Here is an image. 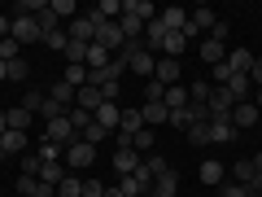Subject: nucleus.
I'll use <instances>...</instances> for the list:
<instances>
[{
	"mask_svg": "<svg viewBox=\"0 0 262 197\" xmlns=\"http://www.w3.org/2000/svg\"><path fill=\"white\" fill-rule=\"evenodd\" d=\"M122 57H127V70L131 75H140V79H153V66H158V57L144 48V40H136V44L122 48Z\"/></svg>",
	"mask_w": 262,
	"mask_h": 197,
	"instance_id": "1",
	"label": "nucleus"
},
{
	"mask_svg": "<svg viewBox=\"0 0 262 197\" xmlns=\"http://www.w3.org/2000/svg\"><path fill=\"white\" fill-rule=\"evenodd\" d=\"M61 162H66V167H70V171H75V175H79V171H88V167H92V162H96V145H88L83 136H79V141H70V145H66Z\"/></svg>",
	"mask_w": 262,
	"mask_h": 197,
	"instance_id": "2",
	"label": "nucleus"
},
{
	"mask_svg": "<svg viewBox=\"0 0 262 197\" xmlns=\"http://www.w3.org/2000/svg\"><path fill=\"white\" fill-rule=\"evenodd\" d=\"M9 35L18 40L22 48H27V44H44V31H39V22H35V18H27V13H18V18L9 22Z\"/></svg>",
	"mask_w": 262,
	"mask_h": 197,
	"instance_id": "3",
	"label": "nucleus"
},
{
	"mask_svg": "<svg viewBox=\"0 0 262 197\" xmlns=\"http://www.w3.org/2000/svg\"><path fill=\"white\" fill-rule=\"evenodd\" d=\"M96 44H101L105 53H114V57H118L122 48H127V35H122V27H118V22H105V27H96Z\"/></svg>",
	"mask_w": 262,
	"mask_h": 197,
	"instance_id": "4",
	"label": "nucleus"
},
{
	"mask_svg": "<svg viewBox=\"0 0 262 197\" xmlns=\"http://www.w3.org/2000/svg\"><path fill=\"white\" fill-rule=\"evenodd\" d=\"M44 141H53V145H61V149H66V145H70V141H79V131L70 127V119H66V114H61V119L44 123Z\"/></svg>",
	"mask_w": 262,
	"mask_h": 197,
	"instance_id": "5",
	"label": "nucleus"
},
{
	"mask_svg": "<svg viewBox=\"0 0 262 197\" xmlns=\"http://www.w3.org/2000/svg\"><path fill=\"white\" fill-rule=\"evenodd\" d=\"M232 110H236L232 92H227V88H210V101H206V114H210V119H232Z\"/></svg>",
	"mask_w": 262,
	"mask_h": 197,
	"instance_id": "6",
	"label": "nucleus"
},
{
	"mask_svg": "<svg viewBox=\"0 0 262 197\" xmlns=\"http://www.w3.org/2000/svg\"><path fill=\"white\" fill-rule=\"evenodd\" d=\"M179 75H184V66H179L175 57H158V66H153V79H158V84L175 88V84H179Z\"/></svg>",
	"mask_w": 262,
	"mask_h": 197,
	"instance_id": "7",
	"label": "nucleus"
},
{
	"mask_svg": "<svg viewBox=\"0 0 262 197\" xmlns=\"http://www.w3.org/2000/svg\"><path fill=\"white\" fill-rule=\"evenodd\" d=\"M140 119H144V127H166L170 110H166V101H144L140 105Z\"/></svg>",
	"mask_w": 262,
	"mask_h": 197,
	"instance_id": "8",
	"label": "nucleus"
},
{
	"mask_svg": "<svg viewBox=\"0 0 262 197\" xmlns=\"http://www.w3.org/2000/svg\"><path fill=\"white\" fill-rule=\"evenodd\" d=\"M258 119H262V110H258L253 101H241V105L232 110V127H236V131H245V127H258Z\"/></svg>",
	"mask_w": 262,
	"mask_h": 197,
	"instance_id": "9",
	"label": "nucleus"
},
{
	"mask_svg": "<svg viewBox=\"0 0 262 197\" xmlns=\"http://www.w3.org/2000/svg\"><path fill=\"white\" fill-rule=\"evenodd\" d=\"M149 193H153V197H179V171H175V167H166L158 180H153Z\"/></svg>",
	"mask_w": 262,
	"mask_h": 197,
	"instance_id": "10",
	"label": "nucleus"
},
{
	"mask_svg": "<svg viewBox=\"0 0 262 197\" xmlns=\"http://www.w3.org/2000/svg\"><path fill=\"white\" fill-rule=\"evenodd\" d=\"M57 188L44 184L39 175H18V197H53Z\"/></svg>",
	"mask_w": 262,
	"mask_h": 197,
	"instance_id": "11",
	"label": "nucleus"
},
{
	"mask_svg": "<svg viewBox=\"0 0 262 197\" xmlns=\"http://www.w3.org/2000/svg\"><path fill=\"white\" fill-rule=\"evenodd\" d=\"M66 35L75 40V44H92V40H96V22L83 13V18H75L70 27H66Z\"/></svg>",
	"mask_w": 262,
	"mask_h": 197,
	"instance_id": "12",
	"label": "nucleus"
},
{
	"mask_svg": "<svg viewBox=\"0 0 262 197\" xmlns=\"http://www.w3.org/2000/svg\"><path fill=\"white\" fill-rule=\"evenodd\" d=\"M75 105H79V110H88V114H96L105 105V96H101V88H96V84H83L75 92Z\"/></svg>",
	"mask_w": 262,
	"mask_h": 197,
	"instance_id": "13",
	"label": "nucleus"
},
{
	"mask_svg": "<svg viewBox=\"0 0 262 197\" xmlns=\"http://www.w3.org/2000/svg\"><path fill=\"white\" fill-rule=\"evenodd\" d=\"M196 53H201V62H206V66H219V62H227V44H223V40H201V48H196Z\"/></svg>",
	"mask_w": 262,
	"mask_h": 197,
	"instance_id": "14",
	"label": "nucleus"
},
{
	"mask_svg": "<svg viewBox=\"0 0 262 197\" xmlns=\"http://www.w3.org/2000/svg\"><path fill=\"white\" fill-rule=\"evenodd\" d=\"M140 153H131V149H118V153H114V171H118V175L122 180H127V175H136V171H140Z\"/></svg>",
	"mask_w": 262,
	"mask_h": 197,
	"instance_id": "15",
	"label": "nucleus"
},
{
	"mask_svg": "<svg viewBox=\"0 0 262 197\" xmlns=\"http://www.w3.org/2000/svg\"><path fill=\"white\" fill-rule=\"evenodd\" d=\"M96 123H101L105 131H118V123H122V105H118V101H105L101 110H96Z\"/></svg>",
	"mask_w": 262,
	"mask_h": 197,
	"instance_id": "16",
	"label": "nucleus"
},
{
	"mask_svg": "<svg viewBox=\"0 0 262 197\" xmlns=\"http://www.w3.org/2000/svg\"><path fill=\"white\" fill-rule=\"evenodd\" d=\"M196 175H201V184H210V188H219L227 180V171H223V162H214V158H206L201 162V171H196Z\"/></svg>",
	"mask_w": 262,
	"mask_h": 197,
	"instance_id": "17",
	"label": "nucleus"
},
{
	"mask_svg": "<svg viewBox=\"0 0 262 197\" xmlns=\"http://www.w3.org/2000/svg\"><path fill=\"white\" fill-rule=\"evenodd\" d=\"M122 13H131V18H140L144 27H149V22L158 18V9H153L149 0H122Z\"/></svg>",
	"mask_w": 262,
	"mask_h": 197,
	"instance_id": "18",
	"label": "nucleus"
},
{
	"mask_svg": "<svg viewBox=\"0 0 262 197\" xmlns=\"http://www.w3.org/2000/svg\"><path fill=\"white\" fill-rule=\"evenodd\" d=\"M227 66H232L236 75H249L253 70V53L249 48H227Z\"/></svg>",
	"mask_w": 262,
	"mask_h": 197,
	"instance_id": "19",
	"label": "nucleus"
},
{
	"mask_svg": "<svg viewBox=\"0 0 262 197\" xmlns=\"http://www.w3.org/2000/svg\"><path fill=\"white\" fill-rule=\"evenodd\" d=\"M232 136H236L232 119H210V145H227Z\"/></svg>",
	"mask_w": 262,
	"mask_h": 197,
	"instance_id": "20",
	"label": "nucleus"
},
{
	"mask_svg": "<svg viewBox=\"0 0 262 197\" xmlns=\"http://www.w3.org/2000/svg\"><path fill=\"white\" fill-rule=\"evenodd\" d=\"M75 92H79V88H70L66 79H57V84H53V92H48V101H57L61 110H70V105H75Z\"/></svg>",
	"mask_w": 262,
	"mask_h": 197,
	"instance_id": "21",
	"label": "nucleus"
},
{
	"mask_svg": "<svg viewBox=\"0 0 262 197\" xmlns=\"http://www.w3.org/2000/svg\"><path fill=\"white\" fill-rule=\"evenodd\" d=\"M188 48V40H184V31H166V40H162V57H175L179 62V53Z\"/></svg>",
	"mask_w": 262,
	"mask_h": 197,
	"instance_id": "22",
	"label": "nucleus"
},
{
	"mask_svg": "<svg viewBox=\"0 0 262 197\" xmlns=\"http://www.w3.org/2000/svg\"><path fill=\"white\" fill-rule=\"evenodd\" d=\"M118 27H122V35H127V44L144 40V22H140V18H131V13H122V18H118Z\"/></svg>",
	"mask_w": 262,
	"mask_h": 197,
	"instance_id": "23",
	"label": "nucleus"
},
{
	"mask_svg": "<svg viewBox=\"0 0 262 197\" xmlns=\"http://www.w3.org/2000/svg\"><path fill=\"white\" fill-rule=\"evenodd\" d=\"M227 92H232V101H236V105H241V101H249V92H253L249 75H232V84H227Z\"/></svg>",
	"mask_w": 262,
	"mask_h": 197,
	"instance_id": "24",
	"label": "nucleus"
},
{
	"mask_svg": "<svg viewBox=\"0 0 262 197\" xmlns=\"http://www.w3.org/2000/svg\"><path fill=\"white\" fill-rule=\"evenodd\" d=\"M158 22L166 31H184L188 27V9H166V13H158Z\"/></svg>",
	"mask_w": 262,
	"mask_h": 197,
	"instance_id": "25",
	"label": "nucleus"
},
{
	"mask_svg": "<svg viewBox=\"0 0 262 197\" xmlns=\"http://www.w3.org/2000/svg\"><path fill=\"white\" fill-rule=\"evenodd\" d=\"M57 197H83V180H79L75 171H66V180L57 184Z\"/></svg>",
	"mask_w": 262,
	"mask_h": 197,
	"instance_id": "26",
	"label": "nucleus"
},
{
	"mask_svg": "<svg viewBox=\"0 0 262 197\" xmlns=\"http://www.w3.org/2000/svg\"><path fill=\"white\" fill-rule=\"evenodd\" d=\"M184 136H188V145H210V119H196Z\"/></svg>",
	"mask_w": 262,
	"mask_h": 197,
	"instance_id": "27",
	"label": "nucleus"
},
{
	"mask_svg": "<svg viewBox=\"0 0 262 197\" xmlns=\"http://www.w3.org/2000/svg\"><path fill=\"white\" fill-rule=\"evenodd\" d=\"M0 149L5 153H22L27 149V131H5V136H0Z\"/></svg>",
	"mask_w": 262,
	"mask_h": 197,
	"instance_id": "28",
	"label": "nucleus"
},
{
	"mask_svg": "<svg viewBox=\"0 0 262 197\" xmlns=\"http://www.w3.org/2000/svg\"><path fill=\"white\" fill-rule=\"evenodd\" d=\"M196 123V114H192V105H184V110H170V123L166 127H179V131H188Z\"/></svg>",
	"mask_w": 262,
	"mask_h": 197,
	"instance_id": "29",
	"label": "nucleus"
},
{
	"mask_svg": "<svg viewBox=\"0 0 262 197\" xmlns=\"http://www.w3.org/2000/svg\"><path fill=\"white\" fill-rule=\"evenodd\" d=\"M39 180H44V184H61V180H66V167H61V162H44V167H39Z\"/></svg>",
	"mask_w": 262,
	"mask_h": 197,
	"instance_id": "30",
	"label": "nucleus"
},
{
	"mask_svg": "<svg viewBox=\"0 0 262 197\" xmlns=\"http://www.w3.org/2000/svg\"><path fill=\"white\" fill-rule=\"evenodd\" d=\"M44 101H48V92H39V88H27V92H22V110L27 114H39Z\"/></svg>",
	"mask_w": 262,
	"mask_h": 197,
	"instance_id": "31",
	"label": "nucleus"
},
{
	"mask_svg": "<svg viewBox=\"0 0 262 197\" xmlns=\"http://www.w3.org/2000/svg\"><path fill=\"white\" fill-rule=\"evenodd\" d=\"M5 119H9V131H27V127H31V114L22 110V105H13V110H5Z\"/></svg>",
	"mask_w": 262,
	"mask_h": 197,
	"instance_id": "32",
	"label": "nucleus"
},
{
	"mask_svg": "<svg viewBox=\"0 0 262 197\" xmlns=\"http://www.w3.org/2000/svg\"><path fill=\"white\" fill-rule=\"evenodd\" d=\"M61 79H66L70 88H83L92 75H88V66H66V70H61Z\"/></svg>",
	"mask_w": 262,
	"mask_h": 197,
	"instance_id": "33",
	"label": "nucleus"
},
{
	"mask_svg": "<svg viewBox=\"0 0 262 197\" xmlns=\"http://www.w3.org/2000/svg\"><path fill=\"white\" fill-rule=\"evenodd\" d=\"M79 136H83V141H88V145H101V141H110L114 131H105V127H101V123H96V119H92V123H88V127H83V131H79Z\"/></svg>",
	"mask_w": 262,
	"mask_h": 197,
	"instance_id": "34",
	"label": "nucleus"
},
{
	"mask_svg": "<svg viewBox=\"0 0 262 197\" xmlns=\"http://www.w3.org/2000/svg\"><path fill=\"white\" fill-rule=\"evenodd\" d=\"M61 153H66L61 145H53V141H39V149H35V158H39V162H61Z\"/></svg>",
	"mask_w": 262,
	"mask_h": 197,
	"instance_id": "35",
	"label": "nucleus"
},
{
	"mask_svg": "<svg viewBox=\"0 0 262 197\" xmlns=\"http://www.w3.org/2000/svg\"><path fill=\"white\" fill-rule=\"evenodd\" d=\"M18 57H22V44L13 35H5L0 40V62H18Z\"/></svg>",
	"mask_w": 262,
	"mask_h": 197,
	"instance_id": "36",
	"label": "nucleus"
},
{
	"mask_svg": "<svg viewBox=\"0 0 262 197\" xmlns=\"http://www.w3.org/2000/svg\"><path fill=\"white\" fill-rule=\"evenodd\" d=\"M5 66H9V84H27V75H31L27 57H18V62H5Z\"/></svg>",
	"mask_w": 262,
	"mask_h": 197,
	"instance_id": "37",
	"label": "nucleus"
},
{
	"mask_svg": "<svg viewBox=\"0 0 262 197\" xmlns=\"http://www.w3.org/2000/svg\"><path fill=\"white\" fill-rule=\"evenodd\" d=\"M66 119H70V127H75V131H83L96 114H88V110H79V105H70V110H66Z\"/></svg>",
	"mask_w": 262,
	"mask_h": 197,
	"instance_id": "38",
	"label": "nucleus"
},
{
	"mask_svg": "<svg viewBox=\"0 0 262 197\" xmlns=\"http://www.w3.org/2000/svg\"><path fill=\"white\" fill-rule=\"evenodd\" d=\"M48 9H53L57 18H70V22H75V13H79V5H75V0H48Z\"/></svg>",
	"mask_w": 262,
	"mask_h": 197,
	"instance_id": "39",
	"label": "nucleus"
},
{
	"mask_svg": "<svg viewBox=\"0 0 262 197\" xmlns=\"http://www.w3.org/2000/svg\"><path fill=\"white\" fill-rule=\"evenodd\" d=\"M184 105H188V88H166V110H184Z\"/></svg>",
	"mask_w": 262,
	"mask_h": 197,
	"instance_id": "40",
	"label": "nucleus"
},
{
	"mask_svg": "<svg viewBox=\"0 0 262 197\" xmlns=\"http://www.w3.org/2000/svg\"><path fill=\"white\" fill-rule=\"evenodd\" d=\"M131 184H136V193H149V188H153V171H149V167L140 162V171L131 175Z\"/></svg>",
	"mask_w": 262,
	"mask_h": 197,
	"instance_id": "41",
	"label": "nucleus"
},
{
	"mask_svg": "<svg viewBox=\"0 0 262 197\" xmlns=\"http://www.w3.org/2000/svg\"><path fill=\"white\" fill-rule=\"evenodd\" d=\"M35 22H39V31H44V35H48V31H61V18H57L53 9H44V13H35Z\"/></svg>",
	"mask_w": 262,
	"mask_h": 197,
	"instance_id": "42",
	"label": "nucleus"
},
{
	"mask_svg": "<svg viewBox=\"0 0 262 197\" xmlns=\"http://www.w3.org/2000/svg\"><path fill=\"white\" fill-rule=\"evenodd\" d=\"M153 145H158V136H153V127H144L140 136H136V141H131V149H140V153H149Z\"/></svg>",
	"mask_w": 262,
	"mask_h": 197,
	"instance_id": "43",
	"label": "nucleus"
},
{
	"mask_svg": "<svg viewBox=\"0 0 262 197\" xmlns=\"http://www.w3.org/2000/svg\"><path fill=\"white\" fill-rule=\"evenodd\" d=\"M66 44H70V35H66V31H48V35H44V48H57V53H66Z\"/></svg>",
	"mask_w": 262,
	"mask_h": 197,
	"instance_id": "44",
	"label": "nucleus"
},
{
	"mask_svg": "<svg viewBox=\"0 0 262 197\" xmlns=\"http://www.w3.org/2000/svg\"><path fill=\"white\" fill-rule=\"evenodd\" d=\"M144 101H166V84L149 79V84H144Z\"/></svg>",
	"mask_w": 262,
	"mask_h": 197,
	"instance_id": "45",
	"label": "nucleus"
},
{
	"mask_svg": "<svg viewBox=\"0 0 262 197\" xmlns=\"http://www.w3.org/2000/svg\"><path fill=\"white\" fill-rule=\"evenodd\" d=\"M219 197H249V188H245V184H232V180H223V184H219Z\"/></svg>",
	"mask_w": 262,
	"mask_h": 197,
	"instance_id": "46",
	"label": "nucleus"
},
{
	"mask_svg": "<svg viewBox=\"0 0 262 197\" xmlns=\"http://www.w3.org/2000/svg\"><path fill=\"white\" fill-rule=\"evenodd\" d=\"M61 105H57V101H44V105H39V119H44V123H53V119H61Z\"/></svg>",
	"mask_w": 262,
	"mask_h": 197,
	"instance_id": "47",
	"label": "nucleus"
},
{
	"mask_svg": "<svg viewBox=\"0 0 262 197\" xmlns=\"http://www.w3.org/2000/svg\"><path fill=\"white\" fill-rule=\"evenodd\" d=\"M39 167H44V162H39L35 153H22V175H39Z\"/></svg>",
	"mask_w": 262,
	"mask_h": 197,
	"instance_id": "48",
	"label": "nucleus"
},
{
	"mask_svg": "<svg viewBox=\"0 0 262 197\" xmlns=\"http://www.w3.org/2000/svg\"><path fill=\"white\" fill-rule=\"evenodd\" d=\"M144 167H149V171H153V180H158L162 171H166V158H158V153H149V158H144Z\"/></svg>",
	"mask_w": 262,
	"mask_h": 197,
	"instance_id": "49",
	"label": "nucleus"
},
{
	"mask_svg": "<svg viewBox=\"0 0 262 197\" xmlns=\"http://www.w3.org/2000/svg\"><path fill=\"white\" fill-rule=\"evenodd\" d=\"M83 197H105V184L101 180H83Z\"/></svg>",
	"mask_w": 262,
	"mask_h": 197,
	"instance_id": "50",
	"label": "nucleus"
},
{
	"mask_svg": "<svg viewBox=\"0 0 262 197\" xmlns=\"http://www.w3.org/2000/svg\"><path fill=\"white\" fill-rule=\"evenodd\" d=\"M227 35H232V27L219 18V22H214V31H210V40H223V44H227Z\"/></svg>",
	"mask_w": 262,
	"mask_h": 197,
	"instance_id": "51",
	"label": "nucleus"
},
{
	"mask_svg": "<svg viewBox=\"0 0 262 197\" xmlns=\"http://www.w3.org/2000/svg\"><path fill=\"white\" fill-rule=\"evenodd\" d=\"M249 84L262 88V57H253V70H249Z\"/></svg>",
	"mask_w": 262,
	"mask_h": 197,
	"instance_id": "52",
	"label": "nucleus"
},
{
	"mask_svg": "<svg viewBox=\"0 0 262 197\" xmlns=\"http://www.w3.org/2000/svg\"><path fill=\"white\" fill-rule=\"evenodd\" d=\"M9 22H13V18H5V13H0V40L9 35Z\"/></svg>",
	"mask_w": 262,
	"mask_h": 197,
	"instance_id": "53",
	"label": "nucleus"
},
{
	"mask_svg": "<svg viewBox=\"0 0 262 197\" xmlns=\"http://www.w3.org/2000/svg\"><path fill=\"white\" fill-rule=\"evenodd\" d=\"M0 84H9V66L0 62Z\"/></svg>",
	"mask_w": 262,
	"mask_h": 197,
	"instance_id": "54",
	"label": "nucleus"
},
{
	"mask_svg": "<svg viewBox=\"0 0 262 197\" xmlns=\"http://www.w3.org/2000/svg\"><path fill=\"white\" fill-rule=\"evenodd\" d=\"M5 131H9V119H5V110H0V136H5Z\"/></svg>",
	"mask_w": 262,
	"mask_h": 197,
	"instance_id": "55",
	"label": "nucleus"
},
{
	"mask_svg": "<svg viewBox=\"0 0 262 197\" xmlns=\"http://www.w3.org/2000/svg\"><path fill=\"white\" fill-rule=\"evenodd\" d=\"M253 105H258V110H262V88H253Z\"/></svg>",
	"mask_w": 262,
	"mask_h": 197,
	"instance_id": "56",
	"label": "nucleus"
},
{
	"mask_svg": "<svg viewBox=\"0 0 262 197\" xmlns=\"http://www.w3.org/2000/svg\"><path fill=\"white\" fill-rule=\"evenodd\" d=\"M105 197H122V193H118V188H105Z\"/></svg>",
	"mask_w": 262,
	"mask_h": 197,
	"instance_id": "57",
	"label": "nucleus"
},
{
	"mask_svg": "<svg viewBox=\"0 0 262 197\" xmlns=\"http://www.w3.org/2000/svg\"><path fill=\"white\" fill-rule=\"evenodd\" d=\"M0 158H5V149H0Z\"/></svg>",
	"mask_w": 262,
	"mask_h": 197,
	"instance_id": "58",
	"label": "nucleus"
}]
</instances>
